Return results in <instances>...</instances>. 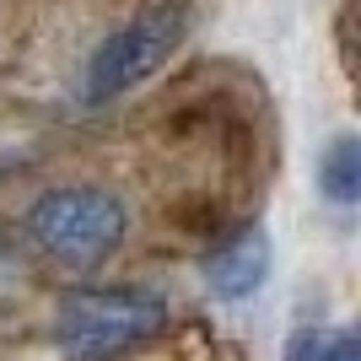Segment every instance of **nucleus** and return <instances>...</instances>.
I'll list each match as a JSON object with an SVG mask.
<instances>
[{
	"mask_svg": "<svg viewBox=\"0 0 361 361\" xmlns=\"http://www.w3.org/2000/svg\"><path fill=\"white\" fill-rule=\"evenodd\" d=\"M167 302L146 286H81L54 307V340L71 361H119L162 329Z\"/></svg>",
	"mask_w": 361,
	"mask_h": 361,
	"instance_id": "nucleus-1",
	"label": "nucleus"
},
{
	"mask_svg": "<svg viewBox=\"0 0 361 361\" xmlns=\"http://www.w3.org/2000/svg\"><path fill=\"white\" fill-rule=\"evenodd\" d=\"M130 232V211L119 195H108L97 183H65V189H44L27 211V238L44 248L54 264L71 270H92L103 264Z\"/></svg>",
	"mask_w": 361,
	"mask_h": 361,
	"instance_id": "nucleus-2",
	"label": "nucleus"
},
{
	"mask_svg": "<svg viewBox=\"0 0 361 361\" xmlns=\"http://www.w3.org/2000/svg\"><path fill=\"white\" fill-rule=\"evenodd\" d=\"M183 27H189V16H183L178 0H157V6L135 11L130 22H119L92 49L87 71H81V97L97 108V103H114L124 92H135L140 81H151L173 60V49L183 44Z\"/></svg>",
	"mask_w": 361,
	"mask_h": 361,
	"instance_id": "nucleus-3",
	"label": "nucleus"
},
{
	"mask_svg": "<svg viewBox=\"0 0 361 361\" xmlns=\"http://www.w3.org/2000/svg\"><path fill=\"white\" fill-rule=\"evenodd\" d=\"M264 275H270V238L259 226H243L238 238H226L221 248L205 254V286L226 302L254 297L264 286Z\"/></svg>",
	"mask_w": 361,
	"mask_h": 361,
	"instance_id": "nucleus-4",
	"label": "nucleus"
},
{
	"mask_svg": "<svg viewBox=\"0 0 361 361\" xmlns=\"http://www.w3.org/2000/svg\"><path fill=\"white\" fill-rule=\"evenodd\" d=\"M318 189L334 205H356L361 200V140L356 135H340L324 146V157H318Z\"/></svg>",
	"mask_w": 361,
	"mask_h": 361,
	"instance_id": "nucleus-5",
	"label": "nucleus"
},
{
	"mask_svg": "<svg viewBox=\"0 0 361 361\" xmlns=\"http://www.w3.org/2000/svg\"><path fill=\"white\" fill-rule=\"evenodd\" d=\"M334 334H340V329H302V334H291L286 361H324L329 345H334Z\"/></svg>",
	"mask_w": 361,
	"mask_h": 361,
	"instance_id": "nucleus-6",
	"label": "nucleus"
},
{
	"mask_svg": "<svg viewBox=\"0 0 361 361\" xmlns=\"http://www.w3.org/2000/svg\"><path fill=\"white\" fill-rule=\"evenodd\" d=\"M324 361H361V345H356V334L350 329H340L334 334V345H329V356Z\"/></svg>",
	"mask_w": 361,
	"mask_h": 361,
	"instance_id": "nucleus-7",
	"label": "nucleus"
}]
</instances>
